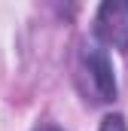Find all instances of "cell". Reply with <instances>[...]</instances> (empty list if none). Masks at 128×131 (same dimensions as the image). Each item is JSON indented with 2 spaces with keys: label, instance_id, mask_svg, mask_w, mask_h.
I'll list each match as a JSON object with an SVG mask.
<instances>
[{
  "label": "cell",
  "instance_id": "obj_1",
  "mask_svg": "<svg viewBox=\"0 0 128 131\" xmlns=\"http://www.w3.org/2000/svg\"><path fill=\"white\" fill-rule=\"evenodd\" d=\"M79 85L95 104H110L116 98V76L104 49L89 46L79 58Z\"/></svg>",
  "mask_w": 128,
  "mask_h": 131
},
{
  "label": "cell",
  "instance_id": "obj_4",
  "mask_svg": "<svg viewBox=\"0 0 128 131\" xmlns=\"http://www.w3.org/2000/svg\"><path fill=\"white\" fill-rule=\"evenodd\" d=\"M37 131H61V128H55V125H43V128H37Z\"/></svg>",
  "mask_w": 128,
  "mask_h": 131
},
{
  "label": "cell",
  "instance_id": "obj_2",
  "mask_svg": "<svg viewBox=\"0 0 128 131\" xmlns=\"http://www.w3.org/2000/svg\"><path fill=\"white\" fill-rule=\"evenodd\" d=\"M95 34L104 46L128 52V3H101L95 15Z\"/></svg>",
  "mask_w": 128,
  "mask_h": 131
},
{
  "label": "cell",
  "instance_id": "obj_3",
  "mask_svg": "<svg viewBox=\"0 0 128 131\" xmlns=\"http://www.w3.org/2000/svg\"><path fill=\"white\" fill-rule=\"evenodd\" d=\"M101 131H128V125H125V119L122 116H104V122H101Z\"/></svg>",
  "mask_w": 128,
  "mask_h": 131
}]
</instances>
